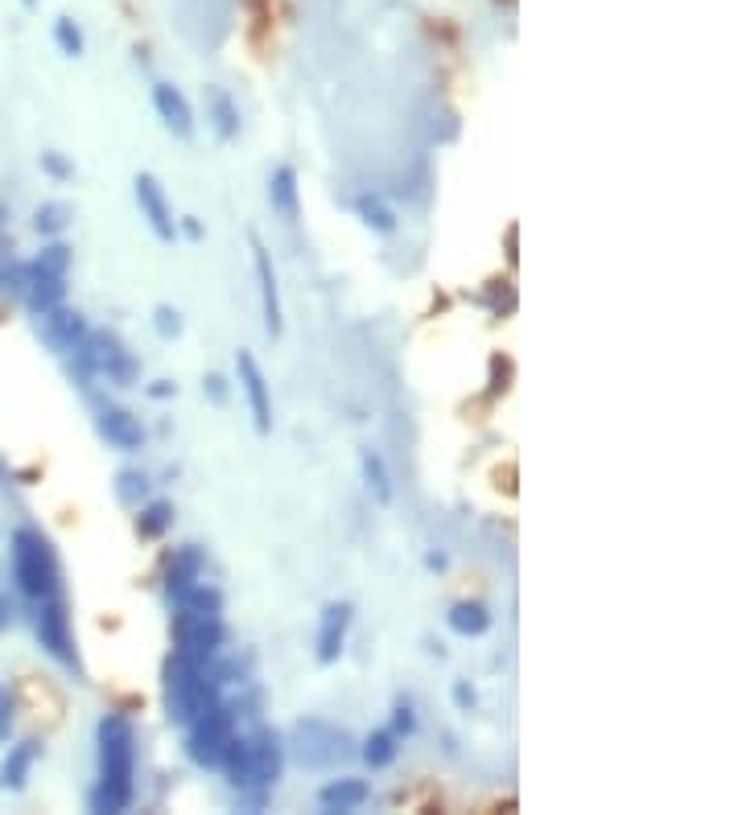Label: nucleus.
<instances>
[{
    "mask_svg": "<svg viewBox=\"0 0 742 815\" xmlns=\"http://www.w3.org/2000/svg\"><path fill=\"white\" fill-rule=\"evenodd\" d=\"M186 610H198V613H219L223 610V597H219V589H206L203 580L194 585V589H186V594L178 597Z\"/></svg>",
    "mask_w": 742,
    "mask_h": 815,
    "instance_id": "bb28decb",
    "label": "nucleus"
},
{
    "mask_svg": "<svg viewBox=\"0 0 742 815\" xmlns=\"http://www.w3.org/2000/svg\"><path fill=\"white\" fill-rule=\"evenodd\" d=\"M355 210H359V219H364L367 227H376V231H392L396 227L392 210L379 203V198H372V194H364V198L355 203Z\"/></svg>",
    "mask_w": 742,
    "mask_h": 815,
    "instance_id": "a878e982",
    "label": "nucleus"
},
{
    "mask_svg": "<svg viewBox=\"0 0 742 815\" xmlns=\"http://www.w3.org/2000/svg\"><path fill=\"white\" fill-rule=\"evenodd\" d=\"M153 326H158L161 338H178V334H182V317H178V309H170V305H158Z\"/></svg>",
    "mask_w": 742,
    "mask_h": 815,
    "instance_id": "2f4dec72",
    "label": "nucleus"
},
{
    "mask_svg": "<svg viewBox=\"0 0 742 815\" xmlns=\"http://www.w3.org/2000/svg\"><path fill=\"white\" fill-rule=\"evenodd\" d=\"M66 222H71V206L63 203H50L37 210V231L42 236H58V231H66Z\"/></svg>",
    "mask_w": 742,
    "mask_h": 815,
    "instance_id": "cd10ccee",
    "label": "nucleus"
},
{
    "mask_svg": "<svg viewBox=\"0 0 742 815\" xmlns=\"http://www.w3.org/2000/svg\"><path fill=\"white\" fill-rule=\"evenodd\" d=\"M170 523H174V507L170 502H149V507H141V515H137V532L144 540H158Z\"/></svg>",
    "mask_w": 742,
    "mask_h": 815,
    "instance_id": "4be33fe9",
    "label": "nucleus"
},
{
    "mask_svg": "<svg viewBox=\"0 0 742 815\" xmlns=\"http://www.w3.org/2000/svg\"><path fill=\"white\" fill-rule=\"evenodd\" d=\"M75 350H79L83 371L108 376L111 383H132V379H137V362H132V355L120 346V338H111V334H92V338H83Z\"/></svg>",
    "mask_w": 742,
    "mask_h": 815,
    "instance_id": "423d86ee",
    "label": "nucleus"
},
{
    "mask_svg": "<svg viewBox=\"0 0 742 815\" xmlns=\"http://www.w3.org/2000/svg\"><path fill=\"white\" fill-rule=\"evenodd\" d=\"M33 630H37V643L46 646L50 655L75 667V639H71V613H66V601L58 594H50L37 601V613H33Z\"/></svg>",
    "mask_w": 742,
    "mask_h": 815,
    "instance_id": "0eeeda50",
    "label": "nucleus"
},
{
    "mask_svg": "<svg viewBox=\"0 0 742 815\" xmlns=\"http://www.w3.org/2000/svg\"><path fill=\"white\" fill-rule=\"evenodd\" d=\"M186 236H190V239H198V236H203V227H198L194 219H186Z\"/></svg>",
    "mask_w": 742,
    "mask_h": 815,
    "instance_id": "4c0bfd02",
    "label": "nucleus"
},
{
    "mask_svg": "<svg viewBox=\"0 0 742 815\" xmlns=\"http://www.w3.org/2000/svg\"><path fill=\"white\" fill-rule=\"evenodd\" d=\"M392 758H396V734H392V729H379V734H372L364 741V762L372 770L388 767Z\"/></svg>",
    "mask_w": 742,
    "mask_h": 815,
    "instance_id": "b1692460",
    "label": "nucleus"
},
{
    "mask_svg": "<svg viewBox=\"0 0 742 815\" xmlns=\"http://www.w3.org/2000/svg\"><path fill=\"white\" fill-rule=\"evenodd\" d=\"M223 770H227V779H232V786H239V791H256V770H252V737H232L227 741V750H223Z\"/></svg>",
    "mask_w": 742,
    "mask_h": 815,
    "instance_id": "4468645a",
    "label": "nucleus"
},
{
    "mask_svg": "<svg viewBox=\"0 0 742 815\" xmlns=\"http://www.w3.org/2000/svg\"><path fill=\"white\" fill-rule=\"evenodd\" d=\"M46 317V338L54 346H63V350H75V346L87 338V322H83L79 314H71V309H50V314H42Z\"/></svg>",
    "mask_w": 742,
    "mask_h": 815,
    "instance_id": "6ab92c4d",
    "label": "nucleus"
},
{
    "mask_svg": "<svg viewBox=\"0 0 742 815\" xmlns=\"http://www.w3.org/2000/svg\"><path fill=\"white\" fill-rule=\"evenodd\" d=\"M211 108H215V128H219V137L223 141H232L239 132V108L232 104V95L215 87V91H211Z\"/></svg>",
    "mask_w": 742,
    "mask_h": 815,
    "instance_id": "5701e85b",
    "label": "nucleus"
},
{
    "mask_svg": "<svg viewBox=\"0 0 742 815\" xmlns=\"http://www.w3.org/2000/svg\"><path fill=\"white\" fill-rule=\"evenodd\" d=\"M37 758H42V746H37V741H17V746H9V758H4V767H0V786H4V791H25L30 770Z\"/></svg>",
    "mask_w": 742,
    "mask_h": 815,
    "instance_id": "2eb2a0df",
    "label": "nucleus"
},
{
    "mask_svg": "<svg viewBox=\"0 0 742 815\" xmlns=\"http://www.w3.org/2000/svg\"><path fill=\"white\" fill-rule=\"evenodd\" d=\"M269 198H272V206L281 210L284 219H289V222H298V215H301V206H298V173L289 170V165H281V170L272 173V189H269Z\"/></svg>",
    "mask_w": 742,
    "mask_h": 815,
    "instance_id": "aec40b11",
    "label": "nucleus"
},
{
    "mask_svg": "<svg viewBox=\"0 0 742 815\" xmlns=\"http://www.w3.org/2000/svg\"><path fill=\"white\" fill-rule=\"evenodd\" d=\"M137 203H141V215L149 219L153 236H158L161 243H174V236H178L174 210H170V203H165V194H161L153 173H141V177H137Z\"/></svg>",
    "mask_w": 742,
    "mask_h": 815,
    "instance_id": "1a4fd4ad",
    "label": "nucleus"
},
{
    "mask_svg": "<svg viewBox=\"0 0 742 815\" xmlns=\"http://www.w3.org/2000/svg\"><path fill=\"white\" fill-rule=\"evenodd\" d=\"M367 800H372V786H367L364 779H334L331 786L318 791V803H322L326 812H355V807H364Z\"/></svg>",
    "mask_w": 742,
    "mask_h": 815,
    "instance_id": "a211bd4d",
    "label": "nucleus"
},
{
    "mask_svg": "<svg viewBox=\"0 0 742 815\" xmlns=\"http://www.w3.org/2000/svg\"><path fill=\"white\" fill-rule=\"evenodd\" d=\"M223 622L219 613H198V610H182L174 613V651L186 659H198V663H211L219 655L223 646Z\"/></svg>",
    "mask_w": 742,
    "mask_h": 815,
    "instance_id": "39448f33",
    "label": "nucleus"
},
{
    "mask_svg": "<svg viewBox=\"0 0 742 815\" xmlns=\"http://www.w3.org/2000/svg\"><path fill=\"white\" fill-rule=\"evenodd\" d=\"M37 268L50 272V276H66V268H71V251H66L63 243H54V248H46L42 256H37Z\"/></svg>",
    "mask_w": 742,
    "mask_h": 815,
    "instance_id": "c756f323",
    "label": "nucleus"
},
{
    "mask_svg": "<svg viewBox=\"0 0 742 815\" xmlns=\"http://www.w3.org/2000/svg\"><path fill=\"white\" fill-rule=\"evenodd\" d=\"M450 630H454V634H466V639L487 634L491 630L487 606H483V601H459V606L450 610Z\"/></svg>",
    "mask_w": 742,
    "mask_h": 815,
    "instance_id": "412c9836",
    "label": "nucleus"
},
{
    "mask_svg": "<svg viewBox=\"0 0 742 815\" xmlns=\"http://www.w3.org/2000/svg\"><path fill=\"white\" fill-rule=\"evenodd\" d=\"M232 737H236V713H232V708H223V705H211L206 713H198V717L190 721L186 750L198 767H219L223 750H227V741H232Z\"/></svg>",
    "mask_w": 742,
    "mask_h": 815,
    "instance_id": "20e7f679",
    "label": "nucleus"
},
{
    "mask_svg": "<svg viewBox=\"0 0 742 815\" xmlns=\"http://www.w3.org/2000/svg\"><path fill=\"white\" fill-rule=\"evenodd\" d=\"M198 580H203V552L194 548V544H186V548H178L174 561H170L165 589H170V597H182L186 589H194Z\"/></svg>",
    "mask_w": 742,
    "mask_h": 815,
    "instance_id": "dca6fc26",
    "label": "nucleus"
},
{
    "mask_svg": "<svg viewBox=\"0 0 742 815\" xmlns=\"http://www.w3.org/2000/svg\"><path fill=\"white\" fill-rule=\"evenodd\" d=\"M99 433H104L116 449H141V441H144L141 421H137L132 412H125V408H104V412H99Z\"/></svg>",
    "mask_w": 742,
    "mask_h": 815,
    "instance_id": "ddd939ff",
    "label": "nucleus"
},
{
    "mask_svg": "<svg viewBox=\"0 0 742 815\" xmlns=\"http://www.w3.org/2000/svg\"><path fill=\"white\" fill-rule=\"evenodd\" d=\"M364 478H367V490L379 502H392V482H388V470H384V457L372 454V449L364 454Z\"/></svg>",
    "mask_w": 742,
    "mask_h": 815,
    "instance_id": "393cba45",
    "label": "nucleus"
},
{
    "mask_svg": "<svg viewBox=\"0 0 742 815\" xmlns=\"http://www.w3.org/2000/svg\"><path fill=\"white\" fill-rule=\"evenodd\" d=\"M347 627H351V606L347 601H334L322 613V627H318V663H334L343 655V643H347Z\"/></svg>",
    "mask_w": 742,
    "mask_h": 815,
    "instance_id": "9b49d317",
    "label": "nucleus"
},
{
    "mask_svg": "<svg viewBox=\"0 0 742 815\" xmlns=\"http://www.w3.org/2000/svg\"><path fill=\"white\" fill-rule=\"evenodd\" d=\"M54 37H58V46H63V54H83V33H79V25L71 21V17H63L58 25H54Z\"/></svg>",
    "mask_w": 742,
    "mask_h": 815,
    "instance_id": "c85d7f7f",
    "label": "nucleus"
},
{
    "mask_svg": "<svg viewBox=\"0 0 742 815\" xmlns=\"http://www.w3.org/2000/svg\"><path fill=\"white\" fill-rule=\"evenodd\" d=\"M149 495V478L144 474H120V499L125 502H137V499H144Z\"/></svg>",
    "mask_w": 742,
    "mask_h": 815,
    "instance_id": "7c9ffc66",
    "label": "nucleus"
},
{
    "mask_svg": "<svg viewBox=\"0 0 742 815\" xmlns=\"http://www.w3.org/2000/svg\"><path fill=\"white\" fill-rule=\"evenodd\" d=\"M412 729H417V717H412L409 705H400V708H396V717H392V734L396 737H409Z\"/></svg>",
    "mask_w": 742,
    "mask_h": 815,
    "instance_id": "473e14b6",
    "label": "nucleus"
},
{
    "mask_svg": "<svg viewBox=\"0 0 742 815\" xmlns=\"http://www.w3.org/2000/svg\"><path fill=\"white\" fill-rule=\"evenodd\" d=\"M42 165H46V170L54 173V177H66V173H71V165H66V161L58 157V153H46V157H42Z\"/></svg>",
    "mask_w": 742,
    "mask_h": 815,
    "instance_id": "72a5a7b5",
    "label": "nucleus"
},
{
    "mask_svg": "<svg viewBox=\"0 0 742 815\" xmlns=\"http://www.w3.org/2000/svg\"><path fill=\"white\" fill-rule=\"evenodd\" d=\"M170 392H174L170 383H153V388H149V395H158V400H165V395H170Z\"/></svg>",
    "mask_w": 742,
    "mask_h": 815,
    "instance_id": "e433bc0d",
    "label": "nucleus"
},
{
    "mask_svg": "<svg viewBox=\"0 0 742 815\" xmlns=\"http://www.w3.org/2000/svg\"><path fill=\"white\" fill-rule=\"evenodd\" d=\"M206 392H211V400H219V404H223V379L219 376L206 379Z\"/></svg>",
    "mask_w": 742,
    "mask_h": 815,
    "instance_id": "c9c22d12",
    "label": "nucleus"
},
{
    "mask_svg": "<svg viewBox=\"0 0 742 815\" xmlns=\"http://www.w3.org/2000/svg\"><path fill=\"white\" fill-rule=\"evenodd\" d=\"M454 700H459V708H471L474 705V692L466 688V684H454Z\"/></svg>",
    "mask_w": 742,
    "mask_h": 815,
    "instance_id": "f704fd0d",
    "label": "nucleus"
},
{
    "mask_svg": "<svg viewBox=\"0 0 742 815\" xmlns=\"http://www.w3.org/2000/svg\"><path fill=\"white\" fill-rule=\"evenodd\" d=\"M252 770H256V791H265L281 779V741L277 734H256L252 737Z\"/></svg>",
    "mask_w": 742,
    "mask_h": 815,
    "instance_id": "f3484780",
    "label": "nucleus"
},
{
    "mask_svg": "<svg viewBox=\"0 0 742 815\" xmlns=\"http://www.w3.org/2000/svg\"><path fill=\"white\" fill-rule=\"evenodd\" d=\"M215 692H219V684L206 675V663L174 651V659L165 663V708H170V721L190 725L198 713L215 705Z\"/></svg>",
    "mask_w": 742,
    "mask_h": 815,
    "instance_id": "f03ea898",
    "label": "nucleus"
},
{
    "mask_svg": "<svg viewBox=\"0 0 742 815\" xmlns=\"http://www.w3.org/2000/svg\"><path fill=\"white\" fill-rule=\"evenodd\" d=\"M239 367V383H244V395H248V404H252V416H256V433H269L272 428V395H269V379H265V371H260V362L244 350L236 359Z\"/></svg>",
    "mask_w": 742,
    "mask_h": 815,
    "instance_id": "6e6552de",
    "label": "nucleus"
},
{
    "mask_svg": "<svg viewBox=\"0 0 742 815\" xmlns=\"http://www.w3.org/2000/svg\"><path fill=\"white\" fill-rule=\"evenodd\" d=\"M13 580L33 601L58 594V556H54L46 535H37L33 528L13 532Z\"/></svg>",
    "mask_w": 742,
    "mask_h": 815,
    "instance_id": "7ed1b4c3",
    "label": "nucleus"
},
{
    "mask_svg": "<svg viewBox=\"0 0 742 815\" xmlns=\"http://www.w3.org/2000/svg\"><path fill=\"white\" fill-rule=\"evenodd\" d=\"M252 260H256V281H260V305H265V329L272 338L284 329L281 322V289H277V272H272V256L269 248L252 236Z\"/></svg>",
    "mask_w": 742,
    "mask_h": 815,
    "instance_id": "9d476101",
    "label": "nucleus"
},
{
    "mask_svg": "<svg viewBox=\"0 0 742 815\" xmlns=\"http://www.w3.org/2000/svg\"><path fill=\"white\" fill-rule=\"evenodd\" d=\"M137 779V734L128 717L108 713L99 721V786L92 791V812H125Z\"/></svg>",
    "mask_w": 742,
    "mask_h": 815,
    "instance_id": "f257e3e1",
    "label": "nucleus"
},
{
    "mask_svg": "<svg viewBox=\"0 0 742 815\" xmlns=\"http://www.w3.org/2000/svg\"><path fill=\"white\" fill-rule=\"evenodd\" d=\"M153 104H158V116L165 120L170 132H178V137H190V132H194V111H190L186 95L178 91V87L158 83V87H153Z\"/></svg>",
    "mask_w": 742,
    "mask_h": 815,
    "instance_id": "f8f14e48",
    "label": "nucleus"
}]
</instances>
